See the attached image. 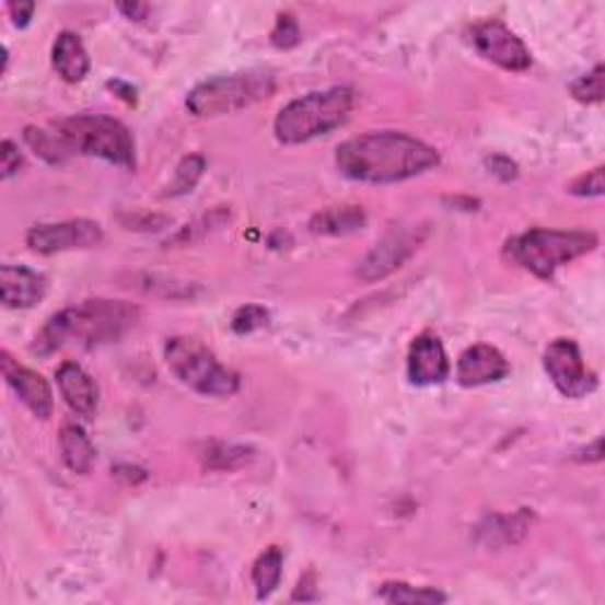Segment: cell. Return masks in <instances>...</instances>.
I'll list each match as a JSON object with an SVG mask.
<instances>
[{"instance_id": "obj_1", "label": "cell", "mask_w": 605, "mask_h": 605, "mask_svg": "<svg viewBox=\"0 0 605 605\" xmlns=\"http://www.w3.org/2000/svg\"><path fill=\"white\" fill-rule=\"evenodd\" d=\"M440 164L435 147L397 130H374L346 140L336 150V166L346 178L367 185H393Z\"/></svg>"}, {"instance_id": "obj_2", "label": "cell", "mask_w": 605, "mask_h": 605, "mask_svg": "<svg viewBox=\"0 0 605 605\" xmlns=\"http://www.w3.org/2000/svg\"><path fill=\"white\" fill-rule=\"evenodd\" d=\"M138 319H140L138 305H132L128 301H107V299L83 301L79 305L65 307L57 315H53L46 322V327L36 334L32 352L46 358L71 341L83 346L119 341L124 334H128L132 327H136Z\"/></svg>"}, {"instance_id": "obj_3", "label": "cell", "mask_w": 605, "mask_h": 605, "mask_svg": "<svg viewBox=\"0 0 605 605\" xmlns=\"http://www.w3.org/2000/svg\"><path fill=\"white\" fill-rule=\"evenodd\" d=\"M356 107V91L348 85H334L291 100L275 119V136L282 144H301L348 121Z\"/></svg>"}, {"instance_id": "obj_4", "label": "cell", "mask_w": 605, "mask_h": 605, "mask_svg": "<svg viewBox=\"0 0 605 605\" xmlns=\"http://www.w3.org/2000/svg\"><path fill=\"white\" fill-rule=\"evenodd\" d=\"M598 246L594 232H560L535 228L525 234H519L507 242V256L519 263L521 268L537 275L539 279H551L558 268H563L570 260L582 258Z\"/></svg>"}, {"instance_id": "obj_5", "label": "cell", "mask_w": 605, "mask_h": 605, "mask_svg": "<svg viewBox=\"0 0 605 605\" xmlns=\"http://www.w3.org/2000/svg\"><path fill=\"white\" fill-rule=\"evenodd\" d=\"M71 152L105 159L114 166L136 168V140L128 126L105 114H77L55 124Z\"/></svg>"}, {"instance_id": "obj_6", "label": "cell", "mask_w": 605, "mask_h": 605, "mask_svg": "<svg viewBox=\"0 0 605 605\" xmlns=\"http://www.w3.org/2000/svg\"><path fill=\"white\" fill-rule=\"evenodd\" d=\"M277 88L270 71L254 69L213 77L195 85L187 95V109L195 116H220L246 109L256 102L268 100Z\"/></svg>"}, {"instance_id": "obj_7", "label": "cell", "mask_w": 605, "mask_h": 605, "mask_svg": "<svg viewBox=\"0 0 605 605\" xmlns=\"http://www.w3.org/2000/svg\"><path fill=\"white\" fill-rule=\"evenodd\" d=\"M164 358L181 383L206 397H230L240 391V376L223 367L197 338H168Z\"/></svg>"}, {"instance_id": "obj_8", "label": "cell", "mask_w": 605, "mask_h": 605, "mask_svg": "<svg viewBox=\"0 0 605 605\" xmlns=\"http://www.w3.org/2000/svg\"><path fill=\"white\" fill-rule=\"evenodd\" d=\"M428 234V228L417 225V228H395L391 230L386 237L376 242L372 251L360 260L358 265V277L362 282L372 284L379 282V279L393 275L397 268L417 254V248L423 244Z\"/></svg>"}, {"instance_id": "obj_9", "label": "cell", "mask_w": 605, "mask_h": 605, "mask_svg": "<svg viewBox=\"0 0 605 605\" xmlns=\"http://www.w3.org/2000/svg\"><path fill=\"white\" fill-rule=\"evenodd\" d=\"M544 369L560 395L580 400L596 388V376L589 372L580 346L572 338H556L544 350Z\"/></svg>"}, {"instance_id": "obj_10", "label": "cell", "mask_w": 605, "mask_h": 605, "mask_svg": "<svg viewBox=\"0 0 605 605\" xmlns=\"http://www.w3.org/2000/svg\"><path fill=\"white\" fill-rule=\"evenodd\" d=\"M105 237L100 223L95 220H65V223H46L36 225L26 232V246L43 256L65 254V251L93 248Z\"/></svg>"}, {"instance_id": "obj_11", "label": "cell", "mask_w": 605, "mask_h": 605, "mask_svg": "<svg viewBox=\"0 0 605 605\" xmlns=\"http://www.w3.org/2000/svg\"><path fill=\"white\" fill-rule=\"evenodd\" d=\"M474 43L482 57L509 71H525L533 65V55L525 43L499 20H487L474 26Z\"/></svg>"}, {"instance_id": "obj_12", "label": "cell", "mask_w": 605, "mask_h": 605, "mask_svg": "<svg viewBox=\"0 0 605 605\" xmlns=\"http://www.w3.org/2000/svg\"><path fill=\"white\" fill-rule=\"evenodd\" d=\"M407 376L415 386H435L450 376V360L445 346L431 331L419 334L409 346Z\"/></svg>"}, {"instance_id": "obj_13", "label": "cell", "mask_w": 605, "mask_h": 605, "mask_svg": "<svg viewBox=\"0 0 605 605\" xmlns=\"http://www.w3.org/2000/svg\"><path fill=\"white\" fill-rule=\"evenodd\" d=\"M511 372L509 360L492 346H470L462 352L459 362H456V381L464 388H478L487 386V383H497L507 379Z\"/></svg>"}, {"instance_id": "obj_14", "label": "cell", "mask_w": 605, "mask_h": 605, "mask_svg": "<svg viewBox=\"0 0 605 605\" xmlns=\"http://www.w3.org/2000/svg\"><path fill=\"white\" fill-rule=\"evenodd\" d=\"M0 358H3L0 364H3V376L8 381V386L18 393L20 400L32 409L38 419H48L53 415V391L48 386V381L32 372V369L14 364L10 352H3Z\"/></svg>"}, {"instance_id": "obj_15", "label": "cell", "mask_w": 605, "mask_h": 605, "mask_svg": "<svg viewBox=\"0 0 605 605\" xmlns=\"http://www.w3.org/2000/svg\"><path fill=\"white\" fill-rule=\"evenodd\" d=\"M48 291V279L24 268V265H3L0 268V301L8 307H34Z\"/></svg>"}, {"instance_id": "obj_16", "label": "cell", "mask_w": 605, "mask_h": 605, "mask_svg": "<svg viewBox=\"0 0 605 605\" xmlns=\"http://www.w3.org/2000/svg\"><path fill=\"white\" fill-rule=\"evenodd\" d=\"M57 388H60L65 403L77 411L81 417H93L97 403H100V391L93 376L83 372V367L77 362H65L57 369Z\"/></svg>"}, {"instance_id": "obj_17", "label": "cell", "mask_w": 605, "mask_h": 605, "mask_svg": "<svg viewBox=\"0 0 605 605\" xmlns=\"http://www.w3.org/2000/svg\"><path fill=\"white\" fill-rule=\"evenodd\" d=\"M530 523H533V513L527 509L513 515H487L478 525V542L487 549H507L527 535Z\"/></svg>"}, {"instance_id": "obj_18", "label": "cell", "mask_w": 605, "mask_h": 605, "mask_svg": "<svg viewBox=\"0 0 605 605\" xmlns=\"http://www.w3.org/2000/svg\"><path fill=\"white\" fill-rule=\"evenodd\" d=\"M367 225V213L362 206L341 203L327 206L310 218V232L322 237H346V234L360 232Z\"/></svg>"}, {"instance_id": "obj_19", "label": "cell", "mask_w": 605, "mask_h": 605, "mask_svg": "<svg viewBox=\"0 0 605 605\" xmlns=\"http://www.w3.org/2000/svg\"><path fill=\"white\" fill-rule=\"evenodd\" d=\"M53 67L67 83H79L91 71V57H88L83 43L77 34L62 32L53 46Z\"/></svg>"}, {"instance_id": "obj_20", "label": "cell", "mask_w": 605, "mask_h": 605, "mask_svg": "<svg viewBox=\"0 0 605 605\" xmlns=\"http://www.w3.org/2000/svg\"><path fill=\"white\" fill-rule=\"evenodd\" d=\"M60 452L69 470L73 474H91L95 464V447L81 426H65L60 433Z\"/></svg>"}, {"instance_id": "obj_21", "label": "cell", "mask_w": 605, "mask_h": 605, "mask_svg": "<svg viewBox=\"0 0 605 605\" xmlns=\"http://www.w3.org/2000/svg\"><path fill=\"white\" fill-rule=\"evenodd\" d=\"M282 568H284V554L279 546H270V549H265L258 556V560L254 563V586L260 601L272 596V592L279 586V580H282Z\"/></svg>"}, {"instance_id": "obj_22", "label": "cell", "mask_w": 605, "mask_h": 605, "mask_svg": "<svg viewBox=\"0 0 605 605\" xmlns=\"http://www.w3.org/2000/svg\"><path fill=\"white\" fill-rule=\"evenodd\" d=\"M24 142L32 147V150L36 152V156H40L43 161H48V164H53V166L65 164L67 156L71 154V150L65 144V140L57 136L55 130L50 132V130L36 128V126H26L24 128Z\"/></svg>"}, {"instance_id": "obj_23", "label": "cell", "mask_w": 605, "mask_h": 605, "mask_svg": "<svg viewBox=\"0 0 605 605\" xmlns=\"http://www.w3.org/2000/svg\"><path fill=\"white\" fill-rule=\"evenodd\" d=\"M379 598L388 603H445L447 596L431 586H411L405 582H386L379 589Z\"/></svg>"}, {"instance_id": "obj_24", "label": "cell", "mask_w": 605, "mask_h": 605, "mask_svg": "<svg viewBox=\"0 0 605 605\" xmlns=\"http://www.w3.org/2000/svg\"><path fill=\"white\" fill-rule=\"evenodd\" d=\"M203 171H206L203 156H199V154L185 156L181 161V164H178V168H175L173 181L168 183L164 197H183V195H187V191H191V189L197 187V183L201 181Z\"/></svg>"}, {"instance_id": "obj_25", "label": "cell", "mask_w": 605, "mask_h": 605, "mask_svg": "<svg viewBox=\"0 0 605 605\" xmlns=\"http://www.w3.org/2000/svg\"><path fill=\"white\" fill-rule=\"evenodd\" d=\"M206 466L216 468V470H234L246 466L251 459H254V450L240 447V445H211L203 454Z\"/></svg>"}, {"instance_id": "obj_26", "label": "cell", "mask_w": 605, "mask_h": 605, "mask_svg": "<svg viewBox=\"0 0 605 605\" xmlns=\"http://www.w3.org/2000/svg\"><path fill=\"white\" fill-rule=\"evenodd\" d=\"M228 220H230V211L228 209H216L211 213L201 216L199 220H195V223H191V225H185L178 234H175L173 240H168V244H191V242H197V240L206 237V234L216 232L218 228H223L228 223Z\"/></svg>"}, {"instance_id": "obj_27", "label": "cell", "mask_w": 605, "mask_h": 605, "mask_svg": "<svg viewBox=\"0 0 605 605\" xmlns=\"http://www.w3.org/2000/svg\"><path fill=\"white\" fill-rule=\"evenodd\" d=\"M570 93L584 105H598L603 102V65H596L592 71L584 73L570 85Z\"/></svg>"}, {"instance_id": "obj_28", "label": "cell", "mask_w": 605, "mask_h": 605, "mask_svg": "<svg viewBox=\"0 0 605 605\" xmlns=\"http://www.w3.org/2000/svg\"><path fill=\"white\" fill-rule=\"evenodd\" d=\"M268 310H265L263 305H254V303H248V305H242L237 313L232 315V329L234 334H251V331H256L260 327H265V324H268Z\"/></svg>"}, {"instance_id": "obj_29", "label": "cell", "mask_w": 605, "mask_h": 605, "mask_svg": "<svg viewBox=\"0 0 605 605\" xmlns=\"http://www.w3.org/2000/svg\"><path fill=\"white\" fill-rule=\"evenodd\" d=\"M270 40H272V46L279 50H289L293 46H299V40H301L299 22L293 20L291 14H279L277 24L270 34Z\"/></svg>"}, {"instance_id": "obj_30", "label": "cell", "mask_w": 605, "mask_h": 605, "mask_svg": "<svg viewBox=\"0 0 605 605\" xmlns=\"http://www.w3.org/2000/svg\"><path fill=\"white\" fill-rule=\"evenodd\" d=\"M605 189V168L596 166L592 171H586L584 175H580L578 181H572L568 191L574 197H601Z\"/></svg>"}, {"instance_id": "obj_31", "label": "cell", "mask_w": 605, "mask_h": 605, "mask_svg": "<svg viewBox=\"0 0 605 605\" xmlns=\"http://www.w3.org/2000/svg\"><path fill=\"white\" fill-rule=\"evenodd\" d=\"M24 164V159L20 154V147L14 144L12 140H5L3 144H0V178L8 181L12 178L14 173H18Z\"/></svg>"}, {"instance_id": "obj_32", "label": "cell", "mask_w": 605, "mask_h": 605, "mask_svg": "<svg viewBox=\"0 0 605 605\" xmlns=\"http://www.w3.org/2000/svg\"><path fill=\"white\" fill-rule=\"evenodd\" d=\"M487 168H490V173H495L499 181H515L519 178V166H515V161H511L509 156H490L485 161Z\"/></svg>"}, {"instance_id": "obj_33", "label": "cell", "mask_w": 605, "mask_h": 605, "mask_svg": "<svg viewBox=\"0 0 605 605\" xmlns=\"http://www.w3.org/2000/svg\"><path fill=\"white\" fill-rule=\"evenodd\" d=\"M8 12L12 14L14 24H18L20 28H24L28 22H32L34 12H36V5L34 3H10Z\"/></svg>"}, {"instance_id": "obj_34", "label": "cell", "mask_w": 605, "mask_h": 605, "mask_svg": "<svg viewBox=\"0 0 605 605\" xmlns=\"http://www.w3.org/2000/svg\"><path fill=\"white\" fill-rule=\"evenodd\" d=\"M578 459L580 462H589V464H594V462H601L603 459V440L596 438L592 445L584 447L578 452Z\"/></svg>"}, {"instance_id": "obj_35", "label": "cell", "mask_w": 605, "mask_h": 605, "mask_svg": "<svg viewBox=\"0 0 605 605\" xmlns=\"http://www.w3.org/2000/svg\"><path fill=\"white\" fill-rule=\"evenodd\" d=\"M119 10L126 14L128 20L142 22L147 18V12H150V5H144V3H119Z\"/></svg>"}]
</instances>
